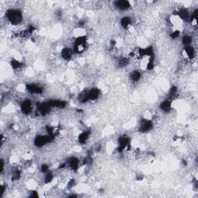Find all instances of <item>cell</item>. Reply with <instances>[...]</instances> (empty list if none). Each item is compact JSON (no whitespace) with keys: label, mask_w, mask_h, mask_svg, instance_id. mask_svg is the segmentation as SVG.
<instances>
[{"label":"cell","mask_w":198,"mask_h":198,"mask_svg":"<svg viewBox=\"0 0 198 198\" xmlns=\"http://www.w3.org/2000/svg\"><path fill=\"white\" fill-rule=\"evenodd\" d=\"M69 167L72 169H77L79 167V160L75 157L70 158L69 160Z\"/></svg>","instance_id":"7c38bea8"},{"label":"cell","mask_w":198,"mask_h":198,"mask_svg":"<svg viewBox=\"0 0 198 198\" xmlns=\"http://www.w3.org/2000/svg\"><path fill=\"white\" fill-rule=\"evenodd\" d=\"M29 197H38V193H37V192H36V191H34V192H33V193L29 195Z\"/></svg>","instance_id":"d4e9b609"},{"label":"cell","mask_w":198,"mask_h":198,"mask_svg":"<svg viewBox=\"0 0 198 198\" xmlns=\"http://www.w3.org/2000/svg\"><path fill=\"white\" fill-rule=\"evenodd\" d=\"M178 16L180 17L182 20H187L189 19V13L188 11L185 9H180L178 13Z\"/></svg>","instance_id":"9a60e30c"},{"label":"cell","mask_w":198,"mask_h":198,"mask_svg":"<svg viewBox=\"0 0 198 198\" xmlns=\"http://www.w3.org/2000/svg\"><path fill=\"white\" fill-rule=\"evenodd\" d=\"M121 23L124 28H128L131 24V19L128 18V17H124V18L122 19Z\"/></svg>","instance_id":"ac0fdd59"},{"label":"cell","mask_w":198,"mask_h":198,"mask_svg":"<svg viewBox=\"0 0 198 198\" xmlns=\"http://www.w3.org/2000/svg\"><path fill=\"white\" fill-rule=\"evenodd\" d=\"M128 143H129L128 138L125 137V136H123L122 138H120L119 142H118V152H122L126 148V146H128Z\"/></svg>","instance_id":"8992f818"},{"label":"cell","mask_w":198,"mask_h":198,"mask_svg":"<svg viewBox=\"0 0 198 198\" xmlns=\"http://www.w3.org/2000/svg\"><path fill=\"white\" fill-rule=\"evenodd\" d=\"M50 107H56V108H64L66 106V102L64 101H60V100H52L48 102Z\"/></svg>","instance_id":"9c48e42d"},{"label":"cell","mask_w":198,"mask_h":198,"mask_svg":"<svg viewBox=\"0 0 198 198\" xmlns=\"http://www.w3.org/2000/svg\"><path fill=\"white\" fill-rule=\"evenodd\" d=\"M21 110L23 112L24 114L28 115L32 111V103L29 100H26L24 101L22 104H21Z\"/></svg>","instance_id":"3957f363"},{"label":"cell","mask_w":198,"mask_h":198,"mask_svg":"<svg viewBox=\"0 0 198 198\" xmlns=\"http://www.w3.org/2000/svg\"><path fill=\"white\" fill-rule=\"evenodd\" d=\"M153 128V122L150 120L145 119L142 121V122L141 123L140 125V131L142 132H148L151 128Z\"/></svg>","instance_id":"277c9868"},{"label":"cell","mask_w":198,"mask_h":198,"mask_svg":"<svg viewBox=\"0 0 198 198\" xmlns=\"http://www.w3.org/2000/svg\"><path fill=\"white\" fill-rule=\"evenodd\" d=\"M182 42L183 43L186 45V46H189L191 43V42H192V37H190V36H188V35H186V36L183 37Z\"/></svg>","instance_id":"d6986e66"},{"label":"cell","mask_w":198,"mask_h":198,"mask_svg":"<svg viewBox=\"0 0 198 198\" xmlns=\"http://www.w3.org/2000/svg\"><path fill=\"white\" fill-rule=\"evenodd\" d=\"M7 17L9 22L13 25H17L22 20V15L20 12L18 10H14V9L9 10L7 13Z\"/></svg>","instance_id":"6da1fadb"},{"label":"cell","mask_w":198,"mask_h":198,"mask_svg":"<svg viewBox=\"0 0 198 198\" xmlns=\"http://www.w3.org/2000/svg\"><path fill=\"white\" fill-rule=\"evenodd\" d=\"M41 171L43 173H47V172H48V171H49V167H48V166H47V165H46V164L42 165Z\"/></svg>","instance_id":"cb8c5ba5"},{"label":"cell","mask_w":198,"mask_h":198,"mask_svg":"<svg viewBox=\"0 0 198 198\" xmlns=\"http://www.w3.org/2000/svg\"><path fill=\"white\" fill-rule=\"evenodd\" d=\"M53 138H54L50 136L49 135L48 136H39L36 138V139L34 141V143H35V146H37V147H42V146L46 145L47 142H50Z\"/></svg>","instance_id":"7a4b0ae2"},{"label":"cell","mask_w":198,"mask_h":198,"mask_svg":"<svg viewBox=\"0 0 198 198\" xmlns=\"http://www.w3.org/2000/svg\"><path fill=\"white\" fill-rule=\"evenodd\" d=\"M26 89L29 93H32V94H41L43 92V88L41 87L36 85V84H28L26 85Z\"/></svg>","instance_id":"5b68a950"},{"label":"cell","mask_w":198,"mask_h":198,"mask_svg":"<svg viewBox=\"0 0 198 198\" xmlns=\"http://www.w3.org/2000/svg\"><path fill=\"white\" fill-rule=\"evenodd\" d=\"M99 91L98 89L97 88H93L90 90V91L88 92V99L89 100H91V101H94V100H97L98 98L99 97Z\"/></svg>","instance_id":"ba28073f"},{"label":"cell","mask_w":198,"mask_h":198,"mask_svg":"<svg viewBox=\"0 0 198 198\" xmlns=\"http://www.w3.org/2000/svg\"><path fill=\"white\" fill-rule=\"evenodd\" d=\"M54 179V175L51 172H47V175H46V177H45V183H49L53 180Z\"/></svg>","instance_id":"ffe728a7"},{"label":"cell","mask_w":198,"mask_h":198,"mask_svg":"<svg viewBox=\"0 0 198 198\" xmlns=\"http://www.w3.org/2000/svg\"><path fill=\"white\" fill-rule=\"evenodd\" d=\"M61 57L64 60H69L71 57V50L69 48H64L61 51Z\"/></svg>","instance_id":"2e32d148"},{"label":"cell","mask_w":198,"mask_h":198,"mask_svg":"<svg viewBox=\"0 0 198 198\" xmlns=\"http://www.w3.org/2000/svg\"><path fill=\"white\" fill-rule=\"evenodd\" d=\"M50 106L48 103H42L39 106V112L42 115H46L50 112Z\"/></svg>","instance_id":"30bf717a"},{"label":"cell","mask_w":198,"mask_h":198,"mask_svg":"<svg viewBox=\"0 0 198 198\" xmlns=\"http://www.w3.org/2000/svg\"><path fill=\"white\" fill-rule=\"evenodd\" d=\"M128 60L127 58H121L119 60V66L120 67H124V66H125L127 64H128Z\"/></svg>","instance_id":"7402d4cb"},{"label":"cell","mask_w":198,"mask_h":198,"mask_svg":"<svg viewBox=\"0 0 198 198\" xmlns=\"http://www.w3.org/2000/svg\"><path fill=\"white\" fill-rule=\"evenodd\" d=\"M115 5H116L119 9L125 10V9H128L130 7V3H129V2H128V1L122 0V1L115 2Z\"/></svg>","instance_id":"52a82bcc"},{"label":"cell","mask_w":198,"mask_h":198,"mask_svg":"<svg viewBox=\"0 0 198 198\" xmlns=\"http://www.w3.org/2000/svg\"><path fill=\"white\" fill-rule=\"evenodd\" d=\"M11 66H12V68H13V69H18V68H20L21 63L18 60H13L11 61Z\"/></svg>","instance_id":"44dd1931"},{"label":"cell","mask_w":198,"mask_h":198,"mask_svg":"<svg viewBox=\"0 0 198 198\" xmlns=\"http://www.w3.org/2000/svg\"><path fill=\"white\" fill-rule=\"evenodd\" d=\"M184 52H185L186 55H187L186 57L189 58V59H192L195 56V51H194L193 47H190V46H187L186 47L185 50H184Z\"/></svg>","instance_id":"8fae6325"},{"label":"cell","mask_w":198,"mask_h":198,"mask_svg":"<svg viewBox=\"0 0 198 198\" xmlns=\"http://www.w3.org/2000/svg\"><path fill=\"white\" fill-rule=\"evenodd\" d=\"M141 78V74L138 72V71H133L132 73L131 74V79L132 81H134V82H136L138 81Z\"/></svg>","instance_id":"e0dca14e"},{"label":"cell","mask_w":198,"mask_h":198,"mask_svg":"<svg viewBox=\"0 0 198 198\" xmlns=\"http://www.w3.org/2000/svg\"><path fill=\"white\" fill-rule=\"evenodd\" d=\"M160 108L165 112H169L170 109H171V103L168 100L164 101V102H162L161 104H160Z\"/></svg>","instance_id":"4fadbf2b"},{"label":"cell","mask_w":198,"mask_h":198,"mask_svg":"<svg viewBox=\"0 0 198 198\" xmlns=\"http://www.w3.org/2000/svg\"><path fill=\"white\" fill-rule=\"evenodd\" d=\"M180 34V30H175V31H173L172 33L170 34V37H172L173 39H176V38L179 37Z\"/></svg>","instance_id":"603a6c76"},{"label":"cell","mask_w":198,"mask_h":198,"mask_svg":"<svg viewBox=\"0 0 198 198\" xmlns=\"http://www.w3.org/2000/svg\"><path fill=\"white\" fill-rule=\"evenodd\" d=\"M89 137V133L88 132H83L81 133L78 136V142L81 144H84L86 142V141L88 140V138Z\"/></svg>","instance_id":"5bb4252c"}]
</instances>
